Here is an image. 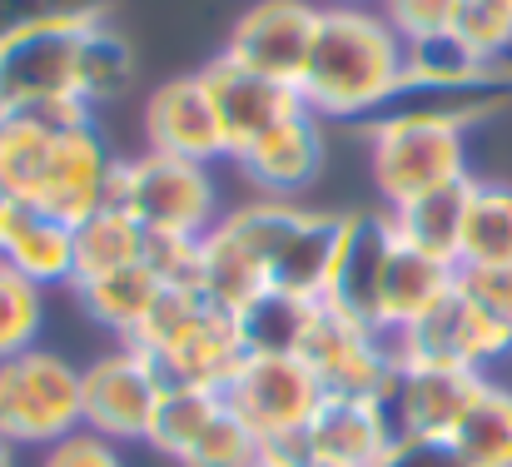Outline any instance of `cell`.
<instances>
[{
  "label": "cell",
  "instance_id": "obj_1",
  "mask_svg": "<svg viewBox=\"0 0 512 467\" xmlns=\"http://www.w3.org/2000/svg\"><path fill=\"white\" fill-rule=\"evenodd\" d=\"M512 95L478 90V95H408L393 110L358 125L368 150V179L383 199V209H403L423 194L453 189L473 179L468 169V135L503 115Z\"/></svg>",
  "mask_w": 512,
  "mask_h": 467
},
{
  "label": "cell",
  "instance_id": "obj_2",
  "mask_svg": "<svg viewBox=\"0 0 512 467\" xmlns=\"http://www.w3.org/2000/svg\"><path fill=\"white\" fill-rule=\"evenodd\" d=\"M408 45L373 5H324L299 100L324 125H363L408 95Z\"/></svg>",
  "mask_w": 512,
  "mask_h": 467
},
{
  "label": "cell",
  "instance_id": "obj_3",
  "mask_svg": "<svg viewBox=\"0 0 512 467\" xmlns=\"http://www.w3.org/2000/svg\"><path fill=\"white\" fill-rule=\"evenodd\" d=\"M219 224L234 234V244L254 259L269 289L324 299L334 249L343 234V209H314L304 199H264L249 194L244 204H229Z\"/></svg>",
  "mask_w": 512,
  "mask_h": 467
},
{
  "label": "cell",
  "instance_id": "obj_4",
  "mask_svg": "<svg viewBox=\"0 0 512 467\" xmlns=\"http://www.w3.org/2000/svg\"><path fill=\"white\" fill-rule=\"evenodd\" d=\"M90 20L25 10L0 35V115H45V120H95L80 100V35Z\"/></svg>",
  "mask_w": 512,
  "mask_h": 467
},
{
  "label": "cell",
  "instance_id": "obj_5",
  "mask_svg": "<svg viewBox=\"0 0 512 467\" xmlns=\"http://www.w3.org/2000/svg\"><path fill=\"white\" fill-rule=\"evenodd\" d=\"M145 348L170 388H214L224 393L239 363L249 358V343L239 333V318L204 299V289H165L150 318L130 338Z\"/></svg>",
  "mask_w": 512,
  "mask_h": 467
},
{
  "label": "cell",
  "instance_id": "obj_6",
  "mask_svg": "<svg viewBox=\"0 0 512 467\" xmlns=\"http://www.w3.org/2000/svg\"><path fill=\"white\" fill-rule=\"evenodd\" d=\"M110 204H120L145 234H194V239H204L229 209L214 164H194L160 150L120 155L110 179Z\"/></svg>",
  "mask_w": 512,
  "mask_h": 467
},
{
  "label": "cell",
  "instance_id": "obj_7",
  "mask_svg": "<svg viewBox=\"0 0 512 467\" xmlns=\"http://www.w3.org/2000/svg\"><path fill=\"white\" fill-rule=\"evenodd\" d=\"M85 428L80 363L60 348H25L0 363V438L20 453H45L50 443Z\"/></svg>",
  "mask_w": 512,
  "mask_h": 467
},
{
  "label": "cell",
  "instance_id": "obj_8",
  "mask_svg": "<svg viewBox=\"0 0 512 467\" xmlns=\"http://www.w3.org/2000/svg\"><path fill=\"white\" fill-rule=\"evenodd\" d=\"M224 398L239 413V423L254 433L259 453H274L304 438L309 418L324 403V383L304 363V353H249L229 378Z\"/></svg>",
  "mask_w": 512,
  "mask_h": 467
},
{
  "label": "cell",
  "instance_id": "obj_9",
  "mask_svg": "<svg viewBox=\"0 0 512 467\" xmlns=\"http://www.w3.org/2000/svg\"><path fill=\"white\" fill-rule=\"evenodd\" d=\"M398 368H458V373H493L512 358V323L488 313L478 299L453 289L423 323L388 333Z\"/></svg>",
  "mask_w": 512,
  "mask_h": 467
},
{
  "label": "cell",
  "instance_id": "obj_10",
  "mask_svg": "<svg viewBox=\"0 0 512 467\" xmlns=\"http://www.w3.org/2000/svg\"><path fill=\"white\" fill-rule=\"evenodd\" d=\"M165 373L160 363L135 348V343H115L105 353H95L80 368V403H85V428L130 448L150 438L155 408L165 398Z\"/></svg>",
  "mask_w": 512,
  "mask_h": 467
},
{
  "label": "cell",
  "instance_id": "obj_11",
  "mask_svg": "<svg viewBox=\"0 0 512 467\" xmlns=\"http://www.w3.org/2000/svg\"><path fill=\"white\" fill-rule=\"evenodd\" d=\"M115 164H120V155L110 150V140L95 120H60L55 140H50V159L40 169V184L25 204H40V209L80 224L110 204Z\"/></svg>",
  "mask_w": 512,
  "mask_h": 467
},
{
  "label": "cell",
  "instance_id": "obj_12",
  "mask_svg": "<svg viewBox=\"0 0 512 467\" xmlns=\"http://www.w3.org/2000/svg\"><path fill=\"white\" fill-rule=\"evenodd\" d=\"M299 353L319 373L324 393H373V398H383L393 373H398L393 338L373 323H358L348 313L329 309L324 299H319V313H314Z\"/></svg>",
  "mask_w": 512,
  "mask_h": 467
},
{
  "label": "cell",
  "instance_id": "obj_13",
  "mask_svg": "<svg viewBox=\"0 0 512 467\" xmlns=\"http://www.w3.org/2000/svg\"><path fill=\"white\" fill-rule=\"evenodd\" d=\"M319 10L314 0H249L224 40V55L299 90V75L309 65V45L319 30Z\"/></svg>",
  "mask_w": 512,
  "mask_h": 467
},
{
  "label": "cell",
  "instance_id": "obj_14",
  "mask_svg": "<svg viewBox=\"0 0 512 467\" xmlns=\"http://www.w3.org/2000/svg\"><path fill=\"white\" fill-rule=\"evenodd\" d=\"M234 174L244 179L249 194L264 199H299L309 194L324 169H329V125L309 110L279 120L274 130H264L254 145H244L239 155L229 159Z\"/></svg>",
  "mask_w": 512,
  "mask_h": 467
},
{
  "label": "cell",
  "instance_id": "obj_15",
  "mask_svg": "<svg viewBox=\"0 0 512 467\" xmlns=\"http://www.w3.org/2000/svg\"><path fill=\"white\" fill-rule=\"evenodd\" d=\"M194 75H199V85H204V95L214 105V120L224 130L229 159L239 155L244 145H254L264 130H274L279 120L309 110L294 85H279V80H269V75H259V70L239 65V60H229L224 50L214 60H204Z\"/></svg>",
  "mask_w": 512,
  "mask_h": 467
},
{
  "label": "cell",
  "instance_id": "obj_16",
  "mask_svg": "<svg viewBox=\"0 0 512 467\" xmlns=\"http://www.w3.org/2000/svg\"><path fill=\"white\" fill-rule=\"evenodd\" d=\"M393 244H398V234H393L388 209H343V234L334 249L329 284H324V304L378 328L383 274H388Z\"/></svg>",
  "mask_w": 512,
  "mask_h": 467
},
{
  "label": "cell",
  "instance_id": "obj_17",
  "mask_svg": "<svg viewBox=\"0 0 512 467\" xmlns=\"http://www.w3.org/2000/svg\"><path fill=\"white\" fill-rule=\"evenodd\" d=\"M388 403L373 393H324L319 413L309 418L299 453L309 467H383L393 448Z\"/></svg>",
  "mask_w": 512,
  "mask_h": 467
},
{
  "label": "cell",
  "instance_id": "obj_18",
  "mask_svg": "<svg viewBox=\"0 0 512 467\" xmlns=\"http://www.w3.org/2000/svg\"><path fill=\"white\" fill-rule=\"evenodd\" d=\"M140 135H145V150H160V155H179V159H194V164L229 159L224 130H219L214 105H209V95H204V85H199L194 70L160 80L145 95Z\"/></svg>",
  "mask_w": 512,
  "mask_h": 467
},
{
  "label": "cell",
  "instance_id": "obj_19",
  "mask_svg": "<svg viewBox=\"0 0 512 467\" xmlns=\"http://www.w3.org/2000/svg\"><path fill=\"white\" fill-rule=\"evenodd\" d=\"M488 373H458V368H398L383 403L398 438H448L458 418L468 413L473 393Z\"/></svg>",
  "mask_w": 512,
  "mask_h": 467
},
{
  "label": "cell",
  "instance_id": "obj_20",
  "mask_svg": "<svg viewBox=\"0 0 512 467\" xmlns=\"http://www.w3.org/2000/svg\"><path fill=\"white\" fill-rule=\"evenodd\" d=\"M0 259L40 289H70L75 284V224L40 204L5 199L0 204Z\"/></svg>",
  "mask_w": 512,
  "mask_h": 467
},
{
  "label": "cell",
  "instance_id": "obj_21",
  "mask_svg": "<svg viewBox=\"0 0 512 467\" xmlns=\"http://www.w3.org/2000/svg\"><path fill=\"white\" fill-rule=\"evenodd\" d=\"M403 80L408 95H478V90H498V65L483 60L458 30H443L408 45Z\"/></svg>",
  "mask_w": 512,
  "mask_h": 467
},
{
  "label": "cell",
  "instance_id": "obj_22",
  "mask_svg": "<svg viewBox=\"0 0 512 467\" xmlns=\"http://www.w3.org/2000/svg\"><path fill=\"white\" fill-rule=\"evenodd\" d=\"M453 289H458V264H443L433 254H418L408 244H393V259H388V274H383L378 328L383 333H403V328L423 323Z\"/></svg>",
  "mask_w": 512,
  "mask_h": 467
},
{
  "label": "cell",
  "instance_id": "obj_23",
  "mask_svg": "<svg viewBox=\"0 0 512 467\" xmlns=\"http://www.w3.org/2000/svg\"><path fill=\"white\" fill-rule=\"evenodd\" d=\"M70 294H75V309L85 313L95 328H105L115 343H130L140 333V323L150 318L155 299L165 294V284L150 274V264H130V269L70 284Z\"/></svg>",
  "mask_w": 512,
  "mask_h": 467
},
{
  "label": "cell",
  "instance_id": "obj_24",
  "mask_svg": "<svg viewBox=\"0 0 512 467\" xmlns=\"http://www.w3.org/2000/svg\"><path fill=\"white\" fill-rule=\"evenodd\" d=\"M493 264H512V184L473 174L463 194L458 269H493Z\"/></svg>",
  "mask_w": 512,
  "mask_h": 467
},
{
  "label": "cell",
  "instance_id": "obj_25",
  "mask_svg": "<svg viewBox=\"0 0 512 467\" xmlns=\"http://www.w3.org/2000/svg\"><path fill=\"white\" fill-rule=\"evenodd\" d=\"M145 244H150V234L120 204L95 209L90 219L75 224V284L130 269V264H145Z\"/></svg>",
  "mask_w": 512,
  "mask_h": 467
},
{
  "label": "cell",
  "instance_id": "obj_26",
  "mask_svg": "<svg viewBox=\"0 0 512 467\" xmlns=\"http://www.w3.org/2000/svg\"><path fill=\"white\" fill-rule=\"evenodd\" d=\"M448 438L473 467H512V383L488 373Z\"/></svg>",
  "mask_w": 512,
  "mask_h": 467
},
{
  "label": "cell",
  "instance_id": "obj_27",
  "mask_svg": "<svg viewBox=\"0 0 512 467\" xmlns=\"http://www.w3.org/2000/svg\"><path fill=\"white\" fill-rule=\"evenodd\" d=\"M75 80H80V100L90 110H105V105H115L130 90V80H135V45H130V35L115 20H90L85 25Z\"/></svg>",
  "mask_w": 512,
  "mask_h": 467
},
{
  "label": "cell",
  "instance_id": "obj_28",
  "mask_svg": "<svg viewBox=\"0 0 512 467\" xmlns=\"http://www.w3.org/2000/svg\"><path fill=\"white\" fill-rule=\"evenodd\" d=\"M463 194H468V179L453 184V189L423 194V199H413V204H403V209H388L398 244H408V249H418V254H433V259H443V264H458Z\"/></svg>",
  "mask_w": 512,
  "mask_h": 467
},
{
  "label": "cell",
  "instance_id": "obj_29",
  "mask_svg": "<svg viewBox=\"0 0 512 467\" xmlns=\"http://www.w3.org/2000/svg\"><path fill=\"white\" fill-rule=\"evenodd\" d=\"M224 408H229V398L214 393V388H165L145 448L160 453V458H170V463H179V458L209 433V423H214Z\"/></svg>",
  "mask_w": 512,
  "mask_h": 467
},
{
  "label": "cell",
  "instance_id": "obj_30",
  "mask_svg": "<svg viewBox=\"0 0 512 467\" xmlns=\"http://www.w3.org/2000/svg\"><path fill=\"white\" fill-rule=\"evenodd\" d=\"M314 313H319V299H299V294L269 289L254 304H244L234 318H239V333H244L249 353H299L304 338H309Z\"/></svg>",
  "mask_w": 512,
  "mask_h": 467
},
{
  "label": "cell",
  "instance_id": "obj_31",
  "mask_svg": "<svg viewBox=\"0 0 512 467\" xmlns=\"http://www.w3.org/2000/svg\"><path fill=\"white\" fill-rule=\"evenodd\" d=\"M50 328V289L30 284L20 269L0 259V363L45 343Z\"/></svg>",
  "mask_w": 512,
  "mask_h": 467
},
{
  "label": "cell",
  "instance_id": "obj_32",
  "mask_svg": "<svg viewBox=\"0 0 512 467\" xmlns=\"http://www.w3.org/2000/svg\"><path fill=\"white\" fill-rule=\"evenodd\" d=\"M458 35L483 55V60H503L512 55V0H463L458 10Z\"/></svg>",
  "mask_w": 512,
  "mask_h": 467
},
{
  "label": "cell",
  "instance_id": "obj_33",
  "mask_svg": "<svg viewBox=\"0 0 512 467\" xmlns=\"http://www.w3.org/2000/svg\"><path fill=\"white\" fill-rule=\"evenodd\" d=\"M145 264H150V274H155L165 289H199L204 239H194V234H150Z\"/></svg>",
  "mask_w": 512,
  "mask_h": 467
},
{
  "label": "cell",
  "instance_id": "obj_34",
  "mask_svg": "<svg viewBox=\"0 0 512 467\" xmlns=\"http://www.w3.org/2000/svg\"><path fill=\"white\" fill-rule=\"evenodd\" d=\"M373 10L403 35V45H413V40H428V35L458 30V10H463V0H373Z\"/></svg>",
  "mask_w": 512,
  "mask_h": 467
},
{
  "label": "cell",
  "instance_id": "obj_35",
  "mask_svg": "<svg viewBox=\"0 0 512 467\" xmlns=\"http://www.w3.org/2000/svg\"><path fill=\"white\" fill-rule=\"evenodd\" d=\"M35 467H130V463H125V448H120V443H110V438L80 428V433L50 443Z\"/></svg>",
  "mask_w": 512,
  "mask_h": 467
},
{
  "label": "cell",
  "instance_id": "obj_36",
  "mask_svg": "<svg viewBox=\"0 0 512 467\" xmlns=\"http://www.w3.org/2000/svg\"><path fill=\"white\" fill-rule=\"evenodd\" d=\"M458 289L468 299H478L488 313H498L512 323V264H493V269H458Z\"/></svg>",
  "mask_w": 512,
  "mask_h": 467
},
{
  "label": "cell",
  "instance_id": "obj_37",
  "mask_svg": "<svg viewBox=\"0 0 512 467\" xmlns=\"http://www.w3.org/2000/svg\"><path fill=\"white\" fill-rule=\"evenodd\" d=\"M383 467H473L453 438H393Z\"/></svg>",
  "mask_w": 512,
  "mask_h": 467
},
{
  "label": "cell",
  "instance_id": "obj_38",
  "mask_svg": "<svg viewBox=\"0 0 512 467\" xmlns=\"http://www.w3.org/2000/svg\"><path fill=\"white\" fill-rule=\"evenodd\" d=\"M35 10H55V15H75V20H115L120 0H30Z\"/></svg>",
  "mask_w": 512,
  "mask_h": 467
},
{
  "label": "cell",
  "instance_id": "obj_39",
  "mask_svg": "<svg viewBox=\"0 0 512 467\" xmlns=\"http://www.w3.org/2000/svg\"><path fill=\"white\" fill-rule=\"evenodd\" d=\"M254 467H309L304 463V453H299V443L294 448H274V453H259V463Z\"/></svg>",
  "mask_w": 512,
  "mask_h": 467
},
{
  "label": "cell",
  "instance_id": "obj_40",
  "mask_svg": "<svg viewBox=\"0 0 512 467\" xmlns=\"http://www.w3.org/2000/svg\"><path fill=\"white\" fill-rule=\"evenodd\" d=\"M25 10H30V0H0V35H5V30H10V25H15Z\"/></svg>",
  "mask_w": 512,
  "mask_h": 467
},
{
  "label": "cell",
  "instance_id": "obj_41",
  "mask_svg": "<svg viewBox=\"0 0 512 467\" xmlns=\"http://www.w3.org/2000/svg\"><path fill=\"white\" fill-rule=\"evenodd\" d=\"M498 85L512 95V55H503V60H498Z\"/></svg>",
  "mask_w": 512,
  "mask_h": 467
},
{
  "label": "cell",
  "instance_id": "obj_42",
  "mask_svg": "<svg viewBox=\"0 0 512 467\" xmlns=\"http://www.w3.org/2000/svg\"><path fill=\"white\" fill-rule=\"evenodd\" d=\"M0 467H20V448H10L5 438H0Z\"/></svg>",
  "mask_w": 512,
  "mask_h": 467
},
{
  "label": "cell",
  "instance_id": "obj_43",
  "mask_svg": "<svg viewBox=\"0 0 512 467\" xmlns=\"http://www.w3.org/2000/svg\"><path fill=\"white\" fill-rule=\"evenodd\" d=\"M329 5H373V0H329Z\"/></svg>",
  "mask_w": 512,
  "mask_h": 467
},
{
  "label": "cell",
  "instance_id": "obj_44",
  "mask_svg": "<svg viewBox=\"0 0 512 467\" xmlns=\"http://www.w3.org/2000/svg\"><path fill=\"white\" fill-rule=\"evenodd\" d=\"M0 204H5V194H0Z\"/></svg>",
  "mask_w": 512,
  "mask_h": 467
}]
</instances>
